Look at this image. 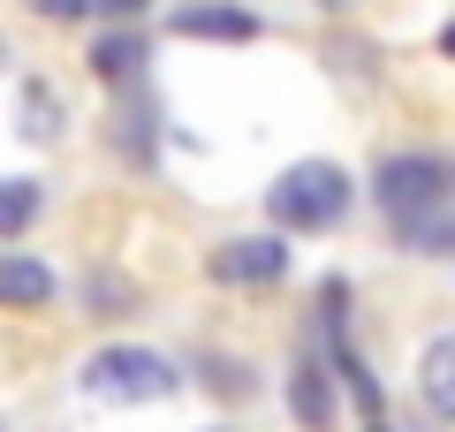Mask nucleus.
Masks as SVG:
<instances>
[{
  "instance_id": "obj_5",
  "label": "nucleus",
  "mask_w": 455,
  "mask_h": 432,
  "mask_svg": "<svg viewBox=\"0 0 455 432\" xmlns=\"http://www.w3.org/2000/svg\"><path fill=\"white\" fill-rule=\"evenodd\" d=\"M175 31L182 38H228V46H251V38H259V16H251V8H228V0H190V8H175Z\"/></svg>"
},
{
  "instance_id": "obj_3",
  "label": "nucleus",
  "mask_w": 455,
  "mask_h": 432,
  "mask_svg": "<svg viewBox=\"0 0 455 432\" xmlns=\"http://www.w3.org/2000/svg\"><path fill=\"white\" fill-rule=\"evenodd\" d=\"M440 190H448V167H440V160H425V152H395V160L372 175V197H379V212H387V220H403V228L433 220Z\"/></svg>"
},
{
  "instance_id": "obj_2",
  "label": "nucleus",
  "mask_w": 455,
  "mask_h": 432,
  "mask_svg": "<svg viewBox=\"0 0 455 432\" xmlns=\"http://www.w3.org/2000/svg\"><path fill=\"white\" fill-rule=\"evenodd\" d=\"M175 387H182V372L167 364L160 349H99L92 364H84V395L122 402V410H137V402H160V395H175Z\"/></svg>"
},
{
  "instance_id": "obj_13",
  "label": "nucleus",
  "mask_w": 455,
  "mask_h": 432,
  "mask_svg": "<svg viewBox=\"0 0 455 432\" xmlns=\"http://www.w3.org/2000/svg\"><path fill=\"white\" fill-rule=\"evenodd\" d=\"M326 8H341V0H326Z\"/></svg>"
},
{
  "instance_id": "obj_1",
  "label": "nucleus",
  "mask_w": 455,
  "mask_h": 432,
  "mask_svg": "<svg viewBox=\"0 0 455 432\" xmlns=\"http://www.w3.org/2000/svg\"><path fill=\"white\" fill-rule=\"evenodd\" d=\"M266 212H274V228H334L341 212H349V175H341L334 160H296L281 167V182L266 190Z\"/></svg>"
},
{
  "instance_id": "obj_9",
  "label": "nucleus",
  "mask_w": 455,
  "mask_h": 432,
  "mask_svg": "<svg viewBox=\"0 0 455 432\" xmlns=\"http://www.w3.org/2000/svg\"><path fill=\"white\" fill-rule=\"evenodd\" d=\"M92 68H99V76H114V84L137 76V68H145V38H130V31H122V38H99V46H92Z\"/></svg>"
},
{
  "instance_id": "obj_11",
  "label": "nucleus",
  "mask_w": 455,
  "mask_h": 432,
  "mask_svg": "<svg viewBox=\"0 0 455 432\" xmlns=\"http://www.w3.org/2000/svg\"><path fill=\"white\" fill-rule=\"evenodd\" d=\"M92 8H107V16H137L145 0H92Z\"/></svg>"
},
{
  "instance_id": "obj_7",
  "label": "nucleus",
  "mask_w": 455,
  "mask_h": 432,
  "mask_svg": "<svg viewBox=\"0 0 455 432\" xmlns=\"http://www.w3.org/2000/svg\"><path fill=\"white\" fill-rule=\"evenodd\" d=\"M53 296V273L38 258H0V311H31Z\"/></svg>"
},
{
  "instance_id": "obj_4",
  "label": "nucleus",
  "mask_w": 455,
  "mask_h": 432,
  "mask_svg": "<svg viewBox=\"0 0 455 432\" xmlns=\"http://www.w3.org/2000/svg\"><path fill=\"white\" fill-rule=\"evenodd\" d=\"M289 273V243L281 236H235L212 251V281L220 288H274Z\"/></svg>"
},
{
  "instance_id": "obj_8",
  "label": "nucleus",
  "mask_w": 455,
  "mask_h": 432,
  "mask_svg": "<svg viewBox=\"0 0 455 432\" xmlns=\"http://www.w3.org/2000/svg\"><path fill=\"white\" fill-rule=\"evenodd\" d=\"M289 402H296V417H304L311 432H326V425H334V387H326V364H319V356H304V364H296Z\"/></svg>"
},
{
  "instance_id": "obj_6",
  "label": "nucleus",
  "mask_w": 455,
  "mask_h": 432,
  "mask_svg": "<svg viewBox=\"0 0 455 432\" xmlns=\"http://www.w3.org/2000/svg\"><path fill=\"white\" fill-rule=\"evenodd\" d=\"M418 395H425V410H433L440 425H455V326L425 341V356H418Z\"/></svg>"
},
{
  "instance_id": "obj_10",
  "label": "nucleus",
  "mask_w": 455,
  "mask_h": 432,
  "mask_svg": "<svg viewBox=\"0 0 455 432\" xmlns=\"http://www.w3.org/2000/svg\"><path fill=\"white\" fill-rule=\"evenodd\" d=\"M38 220V190L31 182H0V236H23Z\"/></svg>"
},
{
  "instance_id": "obj_12",
  "label": "nucleus",
  "mask_w": 455,
  "mask_h": 432,
  "mask_svg": "<svg viewBox=\"0 0 455 432\" xmlns=\"http://www.w3.org/2000/svg\"><path fill=\"white\" fill-rule=\"evenodd\" d=\"M440 46H448V53H455V23H448V31H440Z\"/></svg>"
}]
</instances>
